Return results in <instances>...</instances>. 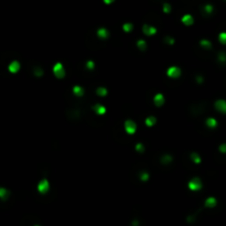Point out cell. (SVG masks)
<instances>
[{
  "label": "cell",
  "instance_id": "obj_1",
  "mask_svg": "<svg viewBox=\"0 0 226 226\" xmlns=\"http://www.w3.org/2000/svg\"><path fill=\"white\" fill-rule=\"evenodd\" d=\"M53 72L57 78H63L65 76V70H64V66L62 63H56L53 67Z\"/></svg>",
  "mask_w": 226,
  "mask_h": 226
},
{
  "label": "cell",
  "instance_id": "obj_2",
  "mask_svg": "<svg viewBox=\"0 0 226 226\" xmlns=\"http://www.w3.org/2000/svg\"><path fill=\"white\" fill-rule=\"evenodd\" d=\"M189 188L192 191H199L202 189V181L199 178H193L190 182H189Z\"/></svg>",
  "mask_w": 226,
  "mask_h": 226
},
{
  "label": "cell",
  "instance_id": "obj_3",
  "mask_svg": "<svg viewBox=\"0 0 226 226\" xmlns=\"http://www.w3.org/2000/svg\"><path fill=\"white\" fill-rule=\"evenodd\" d=\"M49 189H50V183H49V181L46 180V179H43V180L40 181V183H39V185H38V191L42 193V194H45L46 192L49 191Z\"/></svg>",
  "mask_w": 226,
  "mask_h": 226
},
{
  "label": "cell",
  "instance_id": "obj_4",
  "mask_svg": "<svg viewBox=\"0 0 226 226\" xmlns=\"http://www.w3.org/2000/svg\"><path fill=\"white\" fill-rule=\"evenodd\" d=\"M167 74L171 78H178L181 75V70L178 66H171V67H169V70L167 71Z\"/></svg>",
  "mask_w": 226,
  "mask_h": 226
},
{
  "label": "cell",
  "instance_id": "obj_5",
  "mask_svg": "<svg viewBox=\"0 0 226 226\" xmlns=\"http://www.w3.org/2000/svg\"><path fill=\"white\" fill-rule=\"evenodd\" d=\"M125 130L127 131V134L132 135V134H135L136 130H137V126H136V124L132 120H129V119H128V120L125 121Z\"/></svg>",
  "mask_w": 226,
  "mask_h": 226
},
{
  "label": "cell",
  "instance_id": "obj_6",
  "mask_svg": "<svg viewBox=\"0 0 226 226\" xmlns=\"http://www.w3.org/2000/svg\"><path fill=\"white\" fill-rule=\"evenodd\" d=\"M215 108L222 114H226V101L220 99L215 101Z\"/></svg>",
  "mask_w": 226,
  "mask_h": 226
},
{
  "label": "cell",
  "instance_id": "obj_7",
  "mask_svg": "<svg viewBox=\"0 0 226 226\" xmlns=\"http://www.w3.org/2000/svg\"><path fill=\"white\" fill-rule=\"evenodd\" d=\"M8 70L10 73H18L19 70H20V63L18 62V61H13V62H11L9 66H8Z\"/></svg>",
  "mask_w": 226,
  "mask_h": 226
},
{
  "label": "cell",
  "instance_id": "obj_8",
  "mask_svg": "<svg viewBox=\"0 0 226 226\" xmlns=\"http://www.w3.org/2000/svg\"><path fill=\"white\" fill-rule=\"evenodd\" d=\"M142 31H143V33L146 35H153L157 33V29L155 27H151V25H148V24H145L143 25V28H142Z\"/></svg>",
  "mask_w": 226,
  "mask_h": 226
},
{
  "label": "cell",
  "instance_id": "obj_9",
  "mask_svg": "<svg viewBox=\"0 0 226 226\" xmlns=\"http://www.w3.org/2000/svg\"><path fill=\"white\" fill-rule=\"evenodd\" d=\"M155 104H156V106H158V107H161V106L164 104V97H163V95L162 94H157L156 96H155Z\"/></svg>",
  "mask_w": 226,
  "mask_h": 226
},
{
  "label": "cell",
  "instance_id": "obj_10",
  "mask_svg": "<svg viewBox=\"0 0 226 226\" xmlns=\"http://www.w3.org/2000/svg\"><path fill=\"white\" fill-rule=\"evenodd\" d=\"M97 35H98L101 39H107L108 35H109V32H108V30L105 29V28H101V29L97 30Z\"/></svg>",
  "mask_w": 226,
  "mask_h": 226
},
{
  "label": "cell",
  "instance_id": "obj_11",
  "mask_svg": "<svg viewBox=\"0 0 226 226\" xmlns=\"http://www.w3.org/2000/svg\"><path fill=\"white\" fill-rule=\"evenodd\" d=\"M182 22H183L185 25L189 27V25L193 24L194 20H193V17H192L191 15H183V18H182Z\"/></svg>",
  "mask_w": 226,
  "mask_h": 226
},
{
  "label": "cell",
  "instance_id": "obj_12",
  "mask_svg": "<svg viewBox=\"0 0 226 226\" xmlns=\"http://www.w3.org/2000/svg\"><path fill=\"white\" fill-rule=\"evenodd\" d=\"M93 109H94L98 115H104L106 113V108L103 105H99V104H97V105L94 106Z\"/></svg>",
  "mask_w": 226,
  "mask_h": 226
},
{
  "label": "cell",
  "instance_id": "obj_13",
  "mask_svg": "<svg viewBox=\"0 0 226 226\" xmlns=\"http://www.w3.org/2000/svg\"><path fill=\"white\" fill-rule=\"evenodd\" d=\"M217 204V201H216L215 197H209L205 201V206L206 207H214Z\"/></svg>",
  "mask_w": 226,
  "mask_h": 226
},
{
  "label": "cell",
  "instance_id": "obj_14",
  "mask_svg": "<svg viewBox=\"0 0 226 226\" xmlns=\"http://www.w3.org/2000/svg\"><path fill=\"white\" fill-rule=\"evenodd\" d=\"M73 93H74V95H76L77 97H80V96L84 95V90H83L80 86H74Z\"/></svg>",
  "mask_w": 226,
  "mask_h": 226
},
{
  "label": "cell",
  "instance_id": "obj_15",
  "mask_svg": "<svg viewBox=\"0 0 226 226\" xmlns=\"http://www.w3.org/2000/svg\"><path fill=\"white\" fill-rule=\"evenodd\" d=\"M9 197V191L5 188H0V199L1 200H7Z\"/></svg>",
  "mask_w": 226,
  "mask_h": 226
},
{
  "label": "cell",
  "instance_id": "obj_16",
  "mask_svg": "<svg viewBox=\"0 0 226 226\" xmlns=\"http://www.w3.org/2000/svg\"><path fill=\"white\" fill-rule=\"evenodd\" d=\"M206 126L209 128H215L216 126H217V121L214 118H207L206 119Z\"/></svg>",
  "mask_w": 226,
  "mask_h": 226
},
{
  "label": "cell",
  "instance_id": "obj_17",
  "mask_svg": "<svg viewBox=\"0 0 226 226\" xmlns=\"http://www.w3.org/2000/svg\"><path fill=\"white\" fill-rule=\"evenodd\" d=\"M156 122H157V118L156 117H153V116H149V117L146 119V125L148 126V127H152Z\"/></svg>",
  "mask_w": 226,
  "mask_h": 226
},
{
  "label": "cell",
  "instance_id": "obj_18",
  "mask_svg": "<svg viewBox=\"0 0 226 226\" xmlns=\"http://www.w3.org/2000/svg\"><path fill=\"white\" fill-rule=\"evenodd\" d=\"M96 94H97L98 96L104 97V96L107 95V90H106L105 87H98V88L96 90Z\"/></svg>",
  "mask_w": 226,
  "mask_h": 226
},
{
  "label": "cell",
  "instance_id": "obj_19",
  "mask_svg": "<svg viewBox=\"0 0 226 226\" xmlns=\"http://www.w3.org/2000/svg\"><path fill=\"white\" fill-rule=\"evenodd\" d=\"M200 44H201L202 48H204V49H206V50H209V49H211L212 48L211 42H210L209 40H202L201 42H200Z\"/></svg>",
  "mask_w": 226,
  "mask_h": 226
},
{
  "label": "cell",
  "instance_id": "obj_20",
  "mask_svg": "<svg viewBox=\"0 0 226 226\" xmlns=\"http://www.w3.org/2000/svg\"><path fill=\"white\" fill-rule=\"evenodd\" d=\"M137 46H138V49H140L141 51H145L147 49V43L146 41L143 40H139L137 42Z\"/></svg>",
  "mask_w": 226,
  "mask_h": 226
},
{
  "label": "cell",
  "instance_id": "obj_21",
  "mask_svg": "<svg viewBox=\"0 0 226 226\" xmlns=\"http://www.w3.org/2000/svg\"><path fill=\"white\" fill-rule=\"evenodd\" d=\"M191 158H192V160H193V162H195V163H200V162H201V158H200V156H199L196 152L191 153Z\"/></svg>",
  "mask_w": 226,
  "mask_h": 226
},
{
  "label": "cell",
  "instance_id": "obj_22",
  "mask_svg": "<svg viewBox=\"0 0 226 226\" xmlns=\"http://www.w3.org/2000/svg\"><path fill=\"white\" fill-rule=\"evenodd\" d=\"M171 161H172V157L169 156V155H164V156L161 158V162L164 163V164H166V163H169Z\"/></svg>",
  "mask_w": 226,
  "mask_h": 226
},
{
  "label": "cell",
  "instance_id": "obj_23",
  "mask_svg": "<svg viewBox=\"0 0 226 226\" xmlns=\"http://www.w3.org/2000/svg\"><path fill=\"white\" fill-rule=\"evenodd\" d=\"M218 40L222 44H226V32H222L218 35Z\"/></svg>",
  "mask_w": 226,
  "mask_h": 226
},
{
  "label": "cell",
  "instance_id": "obj_24",
  "mask_svg": "<svg viewBox=\"0 0 226 226\" xmlns=\"http://www.w3.org/2000/svg\"><path fill=\"white\" fill-rule=\"evenodd\" d=\"M122 29L125 32H130L132 30V24L131 23H125V24L122 25Z\"/></svg>",
  "mask_w": 226,
  "mask_h": 226
},
{
  "label": "cell",
  "instance_id": "obj_25",
  "mask_svg": "<svg viewBox=\"0 0 226 226\" xmlns=\"http://www.w3.org/2000/svg\"><path fill=\"white\" fill-rule=\"evenodd\" d=\"M218 60H220V62H222V63L226 62V53L225 52H221V53L218 54Z\"/></svg>",
  "mask_w": 226,
  "mask_h": 226
},
{
  "label": "cell",
  "instance_id": "obj_26",
  "mask_svg": "<svg viewBox=\"0 0 226 226\" xmlns=\"http://www.w3.org/2000/svg\"><path fill=\"white\" fill-rule=\"evenodd\" d=\"M204 11H205L207 15L212 13V12H213V6H212V5H206L205 7H204Z\"/></svg>",
  "mask_w": 226,
  "mask_h": 226
},
{
  "label": "cell",
  "instance_id": "obj_27",
  "mask_svg": "<svg viewBox=\"0 0 226 226\" xmlns=\"http://www.w3.org/2000/svg\"><path fill=\"white\" fill-rule=\"evenodd\" d=\"M140 180L142 181L149 180V173L148 172H142V173H140Z\"/></svg>",
  "mask_w": 226,
  "mask_h": 226
},
{
  "label": "cell",
  "instance_id": "obj_28",
  "mask_svg": "<svg viewBox=\"0 0 226 226\" xmlns=\"http://www.w3.org/2000/svg\"><path fill=\"white\" fill-rule=\"evenodd\" d=\"M86 67H87L88 70L93 71V70H94V67H95L94 62H93V61H87V63H86Z\"/></svg>",
  "mask_w": 226,
  "mask_h": 226
},
{
  "label": "cell",
  "instance_id": "obj_29",
  "mask_svg": "<svg viewBox=\"0 0 226 226\" xmlns=\"http://www.w3.org/2000/svg\"><path fill=\"white\" fill-rule=\"evenodd\" d=\"M136 150L138 151V152H143L145 151V147L142 143H137L136 145Z\"/></svg>",
  "mask_w": 226,
  "mask_h": 226
},
{
  "label": "cell",
  "instance_id": "obj_30",
  "mask_svg": "<svg viewBox=\"0 0 226 226\" xmlns=\"http://www.w3.org/2000/svg\"><path fill=\"white\" fill-rule=\"evenodd\" d=\"M34 75L42 76V75H43V71L41 70L40 67H35V69H34Z\"/></svg>",
  "mask_w": 226,
  "mask_h": 226
},
{
  "label": "cell",
  "instance_id": "obj_31",
  "mask_svg": "<svg viewBox=\"0 0 226 226\" xmlns=\"http://www.w3.org/2000/svg\"><path fill=\"white\" fill-rule=\"evenodd\" d=\"M163 11H164L166 13H169L171 11V6L169 5V3H164V5H163Z\"/></svg>",
  "mask_w": 226,
  "mask_h": 226
},
{
  "label": "cell",
  "instance_id": "obj_32",
  "mask_svg": "<svg viewBox=\"0 0 226 226\" xmlns=\"http://www.w3.org/2000/svg\"><path fill=\"white\" fill-rule=\"evenodd\" d=\"M164 41H166L168 44H170V45H173L174 44V40L171 38V36H167L166 39H164Z\"/></svg>",
  "mask_w": 226,
  "mask_h": 226
},
{
  "label": "cell",
  "instance_id": "obj_33",
  "mask_svg": "<svg viewBox=\"0 0 226 226\" xmlns=\"http://www.w3.org/2000/svg\"><path fill=\"white\" fill-rule=\"evenodd\" d=\"M220 151L222 153H226V143H222L220 146Z\"/></svg>",
  "mask_w": 226,
  "mask_h": 226
},
{
  "label": "cell",
  "instance_id": "obj_34",
  "mask_svg": "<svg viewBox=\"0 0 226 226\" xmlns=\"http://www.w3.org/2000/svg\"><path fill=\"white\" fill-rule=\"evenodd\" d=\"M196 80H197V83H202V82H203V77H202V76H197V77H196Z\"/></svg>",
  "mask_w": 226,
  "mask_h": 226
},
{
  "label": "cell",
  "instance_id": "obj_35",
  "mask_svg": "<svg viewBox=\"0 0 226 226\" xmlns=\"http://www.w3.org/2000/svg\"><path fill=\"white\" fill-rule=\"evenodd\" d=\"M105 3H111V2H113V1H109V0H106V1H104Z\"/></svg>",
  "mask_w": 226,
  "mask_h": 226
},
{
  "label": "cell",
  "instance_id": "obj_36",
  "mask_svg": "<svg viewBox=\"0 0 226 226\" xmlns=\"http://www.w3.org/2000/svg\"><path fill=\"white\" fill-rule=\"evenodd\" d=\"M35 226H39V225H35Z\"/></svg>",
  "mask_w": 226,
  "mask_h": 226
}]
</instances>
